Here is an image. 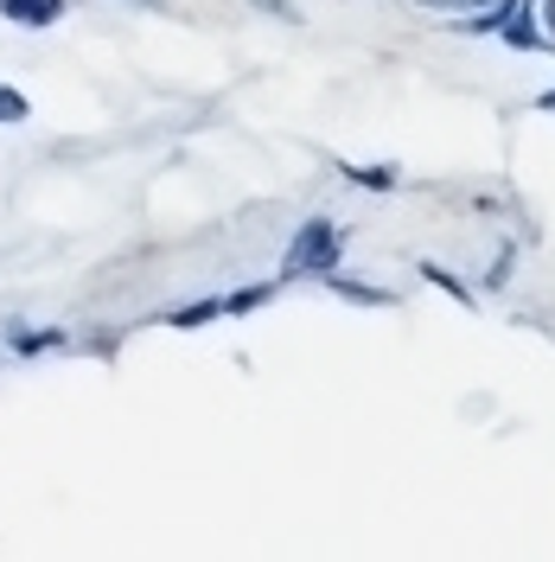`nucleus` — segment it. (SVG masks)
Returning <instances> with one entry per match:
<instances>
[{
	"label": "nucleus",
	"instance_id": "1",
	"mask_svg": "<svg viewBox=\"0 0 555 562\" xmlns=\"http://www.w3.org/2000/svg\"><path fill=\"white\" fill-rule=\"evenodd\" d=\"M339 249H346V237H339V224H332V217H307V224L294 231V244H287V256H281V281H301V276H332Z\"/></svg>",
	"mask_w": 555,
	"mask_h": 562
},
{
	"label": "nucleus",
	"instance_id": "2",
	"mask_svg": "<svg viewBox=\"0 0 555 562\" xmlns=\"http://www.w3.org/2000/svg\"><path fill=\"white\" fill-rule=\"evenodd\" d=\"M65 7L70 0H0V20H13V26H58Z\"/></svg>",
	"mask_w": 555,
	"mask_h": 562
},
{
	"label": "nucleus",
	"instance_id": "3",
	"mask_svg": "<svg viewBox=\"0 0 555 562\" xmlns=\"http://www.w3.org/2000/svg\"><path fill=\"white\" fill-rule=\"evenodd\" d=\"M332 294L358 301V307H389V288H371V281H351V276H332Z\"/></svg>",
	"mask_w": 555,
	"mask_h": 562
},
{
	"label": "nucleus",
	"instance_id": "4",
	"mask_svg": "<svg viewBox=\"0 0 555 562\" xmlns=\"http://www.w3.org/2000/svg\"><path fill=\"white\" fill-rule=\"evenodd\" d=\"M26 115H33V103H26V97H20L13 83H0V128H20Z\"/></svg>",
	"mask_w": 555,
	"mask_h": 562
},
{
	"label": "nucleus",
	"instance_id": "5",
	"mask_svg": "<svg viewBox=\"0 0 555 562\" xmlns=\"http://www.w3.org/2000/svg\"><path fill=\"white\" fill-rule=\"evenodd\" d=\"M217 314H224V301L205 294V301H185V307L173 314V326H205V319H217Z\"/></svg>",
	"mask_w": 555,
	"mask_h": 562
},
{
	"label": "nucleus",
	"instance_id": "6",
	"mask_svg": "<svg viewBox=\"0 0 555 562\" xmlns=\"http://www.w3.org/2000/svg\"><path fill=\"white\" fill-rule=\"evenodd\" d=\"M262 301H269V288H237V294H224V314H249Z\"/></svg>",
	"mask_w": 555,
	"mask_h": 562
},
{
	"label": "nucleus",
	"instance_id": "7",
	"mask_svg": "<svg viewBox=\"0 0 555 562\" xmlns=\"http://www.w3.org/2000/svg\"><path fill=\"white\" fill-rule=\"evenodd\" d=\"M346 179H358V186H396V173H389V167H346Z\"/></svg>",
	"mask_w": 555,
	"mask_h": 562
},
{
	"label": "nucleus",
	"instance_id": "8",
	"mask_svg": "<svg viewBox=\"0 0 555 562\" xmlns=\"http://www.w3.org/2000/svg\"><path fill=\"white\" fill-rule=\"evenodd\" d=\"M428 281H434V288H448L453 301H473V288H466L460 276H448V269H434V262H428Z\"/></svg>",
	"mask_w": 555,
	"mask_h": 562
},
{
	"label": "nucleus",
	"instance_id": "9",
	"mask_svg": "<svg viewBox=\"0 0 555 562\" xmlns=\"http://www.w3.org/2000/svg\"><path fill=\"white\" fill-rule=\"evenodd\" d=\"M256 13H269V20H281V26H301V13L287 7V0H249Z\"/></svg>",
	"mask_w": 555,
	"mask_h": 562
},
{
	"label": "nucleus",
	"instance_id": "10",
	"mask_svg": "<svg viewBox=\"0 0 555 562\" xmlns=\"http://www.w3.org/2000/svg\"><path fill=\"white\" fill-rule=\"evenodd\" d=\"M58 333H13V351H52Z\"/></svg>",
	"mask_w": 555,
	"mask_h": 562
},
{
	"label": "nucleus",
	"instance_id": "11",
	"mask_svg": "<svg viewBox=\"0 0 555 562\" xmlns=\"http://www.w3.org/2000/svg\"><path fill=\"white\" fill-rule=\"evenodd\" d=\"M421 7H486V0H421ZM491 7H505V0H491Z\"/></svg>",
	"mask_w": 555,
	"mask_h": 562
},
{
	"label": "nucleus",
	"instance_id": "12",
	"mask_svg": "<svg viewBox=\"0 0 555 562\" xmlns=\"http://www.w3.org/2000/svg\"><path fill=\"white\" fill-rule=\"evenodd\" d=\"M543 20H550V33H555V0H543Z\"/></svg>",
	"mask_w": 555,
	"mask_h": 562
},
{
	"label": "nucleus",
	"instance_id": "13",
	"mask_svg": "<svg viewBox=\"0 0 555 562\" xmlns=\"http://www.w3.org/2000/svg\"><path fill=\"white\" fill-rule=\"evenodd\" d=\"M128 7H167V0H128Z\"/></svg>",
	"mask_w": 555,
	"mask_h": 562
}]
</instances>
